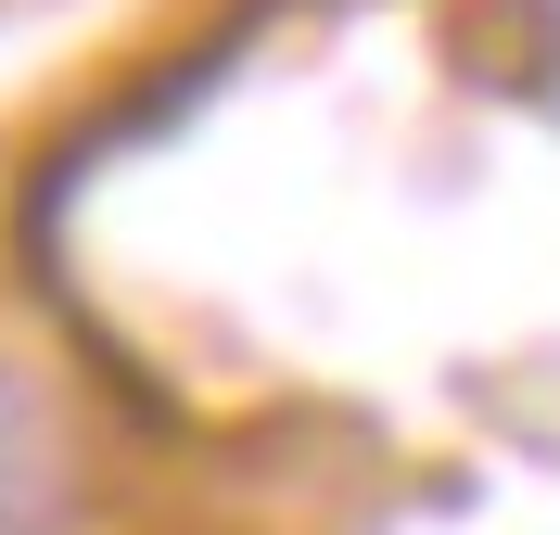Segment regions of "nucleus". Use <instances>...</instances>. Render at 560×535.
Here are the masks:
<instances>
[{
  "instance_id": "f257e3e1",
  "label": "nucleus",
  "mask_w": 560,
  "mask_h": 535,
  "mask_svg": "<svg viewBox=\"0 0 560 535\" xmlns=\"http://www.w3.org/2000/svg\"><path fill=\"white\" fill-rule=\"evenodd\" d=\"M128 523V446L103 395L51 332L0 319V535H115Z\"/></svg>"
}]
</instances>
